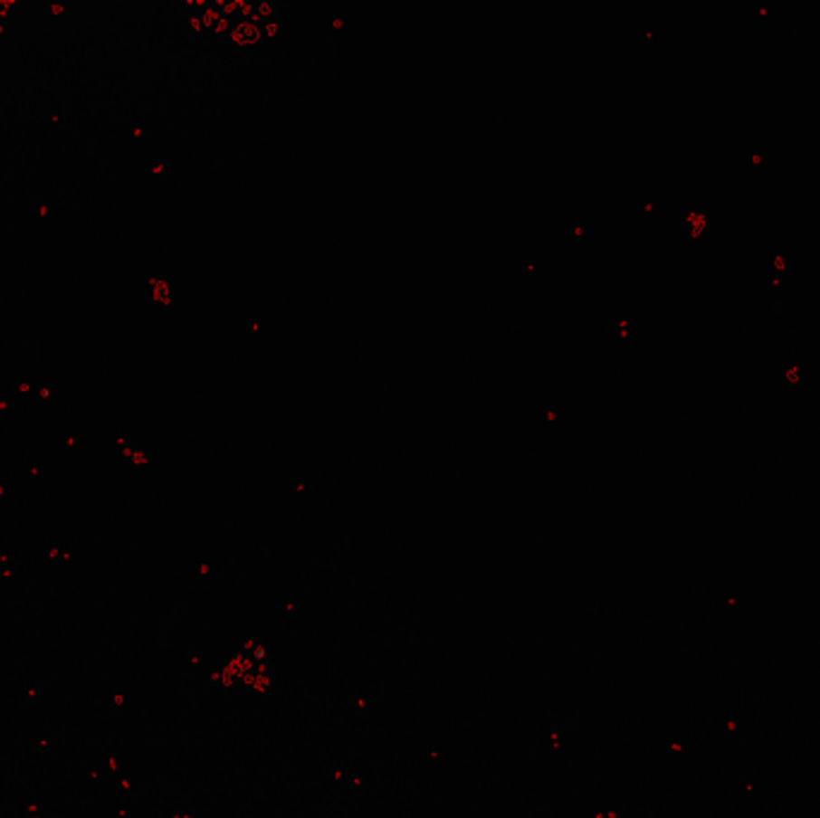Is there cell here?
<instances>
[{
  "mask_svg": "<svg viewBox=\"0 0 820 818\" xmlns=\"http://www.w3.org/2000/svg\"><path fill=\"white\" fill-rule=\"evenodd\" d=\"M779 312H782V300L773 298V315H779Z\"/></svg>",
  "mask_w": 820,
  "mask_h": 818,
  "instance_id": "2",
  "label": "cell"
},
{
  "mask_svg": "<svg viewBox=\"0 0 820 818\" xmlns=\"http://www.w3.org/2000/svg\"><path fill=\"white\" fill-rule=\"evenodd\" d=\"M273 680L262 639H247L224 672V687L238 696H264L273 687Z\"/></svg>",
  "mask_w": 820,
  "mask_h": 818,
  "instance_id": "1",
  "label": "cell"
}]
</instances>
